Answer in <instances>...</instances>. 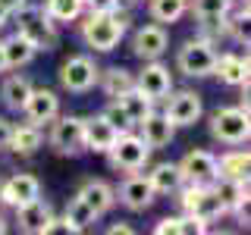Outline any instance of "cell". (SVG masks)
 I'll use <instances>...</instances> for the list:
<instances>
[{"label":"cell","mask_w":251,"mask_h":235,"mask_svg":"<svg viewBox=\"0 0 251 235\" xmlns=\"http://www.w3.org/2000/svg\"><path fill=\"white\" fill-rule=\"evenodd\" d=\"M126 28H129V19L126 13H116V10H104V13H91L85 16L82 22V41L98 53H107L113 50L116 44L123 41Z\"/></svg>","instance_id":"6da1fadb"},{"label":"cell","mask_w":251,"mask_h":235,"mask_svg":"<svg viewBox=\"0 0 251 235\" xmlns=\"http://www.w3.org/2000/svg\"><path fill=\"white\" fill-rule=\"evenodd\" d=\"M13 16H16V31H19L35 50H53V47H57V22H53L41 6L25 3Z\"/></svg>","instance_id":"7a4b0ae2"},{"label":"cell","mask_w":251,"mask_h":235,"mask_svg":"<svg viewBox=\"0 0 251 235\" xmlns=\"http://www.w3.org/2000/svg\"><path fill=\"white\" fill-rule=\"evenodd\" d=\"M179 204H182V210L188 216H195V219H201L204 226H210V223H217L220 216H226L229 210L223 207V201L217 198V191L210 185H182L179 188Z\"/></svg>","instance_id":"3957f363"},{"label":"cell","mask_w":251,"mask_h":235,"mask_svg":"<svg viewBox=\"0 0 251 235\" xmlns=\"http://www.w3.org/2000/svg\"><path fill=\"white\" fill-rule=\"evenodd\" d=\"M210 135L220 144H245L248 135H251L248 107H220L210 116Z\"/></svg>","instance_id":"277c9868"},{"label":"cell","mask_w":251,"mask_h":235,"mask_svg":"<svg viewBox=\"0 0 251 235\" xmlns=\"http://www.w3.org/2000/svg\"><path fill=\"white\" fill-rule=\"evenodd\" d=\"M214 63H217V47L207 38H192L185 41V47H179V57L176 66L179 72L188 78H204V75H214Z\"/></svg>","instance_id":"5b68a950"},{"label":"cell","mask_w":251,"mask_h":235,"mask_svg":"<svg viewBox=\"0 0 251 235\" xmlns=\"http://www.w3.org/2000/svg\"><path fill=\"white\" fill-rule=\"evenodd\" d=\"M53 154L69 157V154H82L85 151V119L82 116H57L47 135Z\"/></svg>","instance_id":"8992f818"},{"label":"cell","mask_w":251,"mask_h":235,"mask_svg":"<svg viewBox=\"0 0 251 235\" xmlns=\"http://www.w3.org/2000/svg\"><path fill=\"white\" fill-rule=\"evenodd\" d=\"M110 157V166L120 169V172H138L145 169L148 157H151V147L145 144V138L141 135H132V132H123L120 138H116V144L107 151Z\"/></svg>","instance_id":"52a82bcc"},{"label":"cell","mask_w":251,"mask_h":235,"mask_svg":"<svg viewBox=\"0 0 251 235\" xmlns=\"http://www.w3.org/2000/svg\"><path fill=\"white\" fill-rule=\"evenodd\" d=\"M98 63L91 57H85V53H78V57H69L66 63L60 66V85L66 88L69 94H85L91 91L94 85H98Z\"/></svg>","instance_id":"ba28073f"},{"label":"cell","mask_w":251,"mask_h":235,"mask_svg":"<svg viewBox=\"0 0 251 235\" xmlns=\"http://www.w3.org/2000/svg\"><path fill=\"white\" fill-rule=\"evenodd\" d=\"M167 110H163V116L173 122V125H195L201 119V113H204V104H201V97L195 91H176V94H167Z\"/></svg>","instance_id":"9c48e42d"},{"label":"cell","mask_w":251,"mask_h":235,"mask_svg":"<svg viewBox=\"0 0 251 235\" xmlns=\"http://www.w3.org/2000/svg\"><path fill=\"white\" fill-rule=\"evenodd\" d=\"M179 169H182V179L188 185H214L217 182V157L210 151H188L182 160H179Z\"/></svg>","instance_id":"30bf717a"},{"label":"cell","mask_w":251,"mask_h":235,"mask_svg":"<svg viewBox=\"0 0 251 235\" xmlns=\"http://www.w3.org/2000/svg\"><path fill=\"white\" fill-rule=\"evenodd\" d=\"M135 88H138L141 94H148V97L157 104V100H163V97L173 91V75H170V69L163 66V63L145 60V69L135 75Z\"/></svg>","instance_id":"8fae6325"},{"label":"cell","mask_w":251,"mask_h":235,"mask_svg":"<svg viewBox=\"0 0 251 235\" xmlns=\"http://www.w3.org/2000/svg\"><path fill=\"white\" fill-rule=\"evenodd\" d=\"M35 198H41V182L28 172H16L6 182H0V201L6 207H19V204H28Z\"/></svg>","instance_id":"7c38bea8"},{"label":"cell","mask_w":251,"mask_h":235,"mask_svg":"<svg viewBox=\"0 0 251 235\" xmlns=\"http://www.w3.org/2000/svg\"><path fill=\"white\" fill-rule=\"evenodd\" d=\"M157 191L151 188V182H148V176H138V172H129V179L120 185V191H116V201L123 204V207L129 210H148L154 204Z\"/></svg>","instance_id":"4fadbf2b"},{"label":"cell","mask_w":251,"mask_h":235,"mask_svg":"<svg viewBox=\"0 0 251 235\" xmlns=\"http://www.w3.org/2000/svg\"><path fill=\"white\" fill-rule=\"evenodd\" d=\"M167 44H170V35L163 25H141L132 38V53L138 60H160L167 53Z\"/></svg>","instance_id":"5bb4252c"},{"label":"cell","mask_w":251,"mask_h":235,"mask_svg":"<svg viewBox=\"0 0 251 235\" xmlns=\"http://www.w3.org/2000/svg\"><path fill=\"white\" fill-rule=\"evenodd\" d=\"M22 113H25L28 122H35V125L53 122L60 116V97L50 88H31L25 107H22Z\"/></svg>","instance_id":"9a60e30c"},{"label":"cell","mask_w":251,"mask_h":235,"mask_svg":"<svg viewBox=\"0 0 251 235\" xmlns=\"http://www.w3.org/2000/svg\"><path fill=\"white\" fill-rule=\"evenodd\" d=\"M123 132L116 129V125L107 122V116H91V119H85V151H94V154H107L110 147L116 144V138H120Z\"/></svg>","instance_id":"2e32d148"},{"label":"cell","mask_w":251,"mask_h":235,"mask_svg":"<svg viewBox=\"0 0 251 235\" xmlns=\"http://www.w3.org/2000/svg\"><path fill=\"white\" fill-rule=\"evenodd\" d=\"M214 75L229 88H248V57L239 53H217Z\"/></svg>","instance_id":"e0dca14e"},{"label":"cell","mask_w":251,"mask_h":235,"mask_svg":"<svg viewBox=\"0 0 251 235\" xmlns=\"http://www.w3.org/2000/svg\"><path fill=\"white\" fill-rule=\"evenodd\" d=\"M13 210H16V223H19V229L31 232V235H44V226L50 223V216H53L50 204L41 201V198H35L28 204H19V207H13Z\"/></svg>","instance_id":"ac0fdd59"},{"label":"cell","mask_w":251,"mask_h":235,"mask_svg":"<svg viewBox=\"0 0 251 235\" xmlns=\"http://www.w3.org/2000/svg\"><path fill=\"white\" fill-rule=\"evenodd\" d=\"M138 125H141V138H145V144L151 147V151H157V147H167L170 141H173V132H176V125H173L163 113H154V110Z\"/></svg>","instance_id":"d6986e66"},{"label":"cell","mask_w":251,"mask_h":235,"mask_svg":"<svg viewBox=\"0 0 251 235\" xmlns=\"http://www.w3.org/2000/svg\"><path fill=\"white\" fill-rule=\"evenodd\" d=\"M78 198L88 204V207H91L98 216H104L107 210L116 204V191H113L107 182H100V179H88V182L78 188Z\"/></svg>","instance_id":"ffe728a7"},{"label":"cell","mask_w":251,"mask_h":235,"mask_svg":"<svg viewBox=\"0 0 251 235\" xmlns=\"http://www.w3.org/2000/svg\"><path fill=\"white\" fill-rule=\"evenodd\" d=\"M41 144H44V135H41V125H35V122L13 125V132H10V141H6V147H10L13 154H22V157L35 154Z\"/></svg>","instance_id":"44dd1931"},{"label":"cell","mask_w":251,"mask_h":235,"mask_svg":"<svg viewBox=\"0 0 251 235\" xmlns=\"http://www.w3.org/2000/svg\"><path fill=\"white\" fill-rule=\"evenodd\" d=\"M148 182L157 194H176L179 188L185 185L182 179V169H179V163H157V166L148 172Z\"/></svg>","instance_id":"7402d4cb"},{"label":"cell","mask_w":251,"mask_h":235,"mask_svg":"<svg viewBox=\"0 0 251 235\" xmlns=\"http://www.w3.org/2000/svg\"><path fill=\"white\" fill-rule=\"evenodd\" d=\"M251 157L248 151H226L217 160V179H232V182H248Z\"/></svg>","instance_id":"603a6c76"},{"label":"cell","mask_w":251,"mask_h":235,"mask_svg":"<svg viewBox=\"0 0 251 235\" xmlns=\"http://www.w3.org/2000/svg\"><path fill=\"white\" fill-rule=\"evenodd\" d=\"M217 191V198L223 201L226 210H242L248 207V182H232V179H217L214 185H210Z\"/></svg>","instance_id":"cb8c5ba5"},{"label":"cell","mask_w":251,"mask_h":235,"mask_svg":"<svg viewBox=\"0 0 251 235\" xmlns=\"http://www.w3.org/2000/svg\"><path fill=\"white\" fill-rule=\"evenodd\" d=\"M31 94V82L25 75H10L3 82V88H0V100H3L6 110H16V113H22V107H25Z\"/></svg>","instance_id":"d4e9b609"},{"label":"cell","mask_w":251,"mask_h":235,"mask_svg":"<svg viewBox=\"0 0 251 235\" xmlns=\"http://www.w3.org/2000/svg\"><path fill=\"white\" fill-rule=\"evenodd\" d=\"M35 47H31L25 38L16 31L13 38H6L3 41V57H6V69H22V66H28L31 60H35Z\"/></svg>","instance_id":"484cf974"},{"label":"cell","mask_w":251,"mask_h":235,"mask_svg":"<svg viewBox=\"0 0 251 235\" xmlns=\"http://www.w3.org/2000/svg\"><path fill=\"white\" fill-rule=\"evenodd\" d=\"M98 85H100V91L107 94V97H120V94H126L135 85V75L129 72V69H123V66H113V69H107V72H100L98 75Z\"/></svg>","instance_id":"4316f807"},{"label":"cell","mask_w":251,"mask_h":235,"mask_svg":"<svg viewBox=\"0 0 251 235\" xmlns=\"http://www.w3.org/2000/svg\"><path fill=\"white\" fill-rule=\"evenodd\" d=\"M116 100H120V107L126 110V116L132 119V125H138V122H141V119H145V116L154 110V100L148 97V94H141L135 85H132V88L126 91V94H120Z\"/></svg>","instance_id":"83f0119b"},{"label":"cell","mask_w":251,"mask_h":235,"mask_svg":"<svg viewBox=\"0 0 251 235\" xmlns=\"http://www.w3.org/2000/svg\"><path fill=\"white\" fill-rule=\"evenodd\" d=\"M148 13L160 25H173L188 13V0H148Z\"/></svg>","instance_id":"f1b7e54d"},{"label":"cell","mask_w":251,"mask_h":235,"mask_svg":"<svg viewBox=\"0 0 251 235\" xmlns=\"http://www.w3.org/2000/svg\"><path fill=\"white\" fill-rule=\"evenodd\" d=\"M154 232L157 235H201V232H207V226L201 223V219H195V216H163L160 223L154 226Z\"/></svg>","instance_id":"f546056e"},{"label":"cell","mask_w":251,"mask_h":235,"mask_svg":"<svg viewBox=\"0 0 251 235\" xmlns=\"http://www.w3.org/2000/svg\"><path fill=\"white\" fill-rule=\"evenodd\" d=\"M41 10L50 16L53 22H75L85 13V0H44Z\"/></svg>","instance_id":"4dcf8cb0"},{"label":"cell","mask_w":251,"mask_h":235,"mask_svg":"<svg viewBox=\"0 0 251 235\" xmlns=\"http://www.w3.org/2000/svg\"><path fill=\"white\" fill-rule=\"evenodd\" d=\"M66 219H69V223L75 226L78 232H82V229H88V226H94V223H98L100 216L94 213V210L88 207V204H85V201H82V198L75 194V198L66 204Z\"/></svg>","instance_id":"1f68e13d"},{"label":"cell","mask_w":251,"mask_h":235,"mask_svg":"<svg viewBox=\"0 0 251 235\" xmlns=\"http://www.w3.org/2000/svg\"><path fill=\"white\" fill-rule=\"evenodd\" d=\"M188 10L195 13V19H204V16H229L232 0H192Z\"/></svg>","instance_id":"d6a6232c"},{"label":"cell","mask_w":251,"mask_h":235,"mask_svg":"<svg viewBox=\"0 0 251 235\" xmlns=\"http://www.w3.org/2000/svg\"><path fill=\"white\" fill-rule=\"evenodd\" d=\"M248 19H251V16H248V6H245V10H239L232 19L226 16V35H232L235 41L245 44V47H248Z\"/></svg>","instance_id":"836d02e7"},{"label":"cell","mask_w":251,"mask_h":235,"mask_svg":"<svg viewBox=\"0 0 251 235\" xmlns=\"http://www.w3.org/2000/svg\"><path fill=\"white\" fill-rule=\"evenodd\" d=\"M104 116H107V122H110V125H116L120 132H132V119L126 116V110L120 107V100H113V104L104 110Z\"/></svg>","instance_id":"e575fe53"},{"label":"cell","mask_w":251,"mask_h":235,"mask_svg":"<svg viewBox=\"0 0 251 235\" xmlns=\"http://www.w3.org/2000/svg\"><path fill=\"white\" fill-rule=\"evenodd\" d=\"M75 232H78V229H75L73 223H69L66 216H63V219H57V216H50V223L44 226V235H75Z\"/></svg>","instance_id":"d590c367"},{"label":"cell","mask_w":251,"mask_h":235,"mask_svg":"<svg viewBox=\"0 0 251 235\" xmlns=\"http://www.w3.org/2000/svg\"><path fill=\"white\" fill-rule=\"evenodd\" d=\"M116 0H85V10L91 13H104V10H113Z\"/></svg>","instance_id":"8d00e7d4"},{"label":"cell","mask_w":251,"mask_h":235,"mask_svg":"<svg viewBox=\"0 0 251 235\" xmlns=\"http://www.w3.org/2000/svg\"><path fill=\"white\" fill-rule=\"evenodd\" d=\"M10 132H13V122L0 116V147H6V141H10Z\"/></svg>","instance_id":"74e56055"},{"label":"cell","mask_w":251,"mask_h":235,"mask_svg":"<svg viewBox=\"0 0 251 235\" xmlns=\"http://www.w3.org/2000/svg\"><path fill=\"white\" fill-rule=\"evenodd\" d=\"M25 3H28V0H0V6H3V10L10 13V16L19 10V6H25Z\"/></svg>","instance_id":"f35d334b"},{"label":"cell","mask_w":251,"mask_h":235,"mask_svg":"<svg viewBox=\"0 0 251 235\" xmlns=\"http://www.w3.org/2000/svg\"><path fill=\"white\" fill-rule=\"evenodd\" d=\"M132 232V226H126V223H116V226H110V235H129Z\"/></svg>","instance_id":"ab89813d"},{"label":"cell","mask_w":251,"mask_h":235,"mask_svg":"<svg viewBox=\"0 0 251 235\" xmlns=\"http://www.w3.org/2000/svg\"><path fill=\"white\" fill-rule=\"evenodd\" d=\"M0 72H6V57H3V41H0Z\"/></svg>","instance_id":"60d3db41"},{"label":"cell","mask_w":251,"mask_h":235,"mask_svg":"<svg viewBox=\"0 0 251 235\" xmlns=\"http://www.w3.org/2000/svg\"><path fill=\"white\" fill-rule=\"evenodd\" d=\"M6 22H10V13H6V10H3V6H0V28H3V25H6Z\"/></svg>","instance_id":"b9f144b4"},{"label":"cell","mask_w":251,"mask_h":235,"mask_svg":"<svg viewBox=\"0 0 251 235\" xmlns=\"http://www.w3.org/2000/svg\"><path fill=\"white\" fill-rule=\"evenodd\" d=\"M3 232H6V219L0 216V235H3Z\"/></svg>","instance_id":"7bdbcfd3"},{"label":"cell","mask_w":251,"mask_h":235,"mask_svg":"<svg viewBox=\"0 0 251 235\" xmlns=\"http://www.w3.org/2000/svg\"><path fill=\"white\" fill-rule=\"evenodd\" d=\"M135 3H138V0H135Z\"/></svg>","instance_id":"ee69618b"}]
</instances>
